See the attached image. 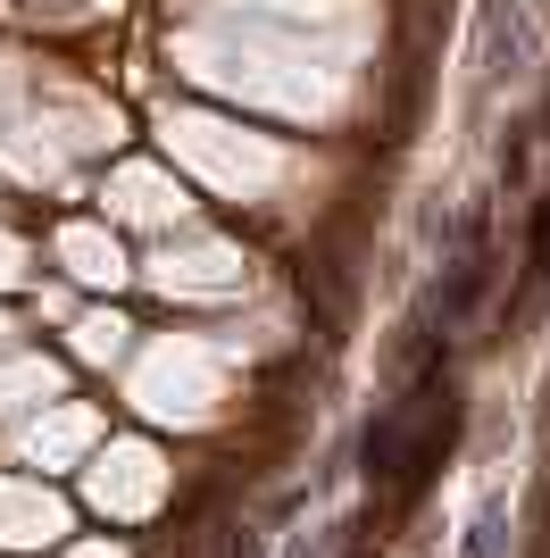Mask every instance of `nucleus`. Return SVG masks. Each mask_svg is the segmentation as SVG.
<instances>
[{
  "instance_id": "10",
  "label": "nucleus",
  "mask_w": 550,
  "mask_h": 558,
  "mask_svg": "<svg viewBox=\"0 0 550 558\" xmlns=\"http://www.w3.org/2000/svg\"><path fill=\"white\" fill-rule=\"evenodd\" d=\"M0 333H9V326H0Z\"/></svg>"
},
{
  "instance_id": "3",
  "label": "nucleus",
  "mask_w": 550,
  "mask_h": 558,
  "mask_svg": "<svg viewBox=\"0 0 550 558\" xmlns=\"http://www.w3.org/2000/svg\"><path fill=\"white\" fill-rule=\"evenodd\" d=\"M92 450H100V409H84V400H50L17 425V459L43 466V475L50 466H84Z\"/></svg>"
},
{
  "instance_id": "4",
  "label": "nucleus",
  "mask_w": 550,
  "mask_h": 558,
  "mask_svg": "<svg viewBox=\"0 0 550 558\" xmlns=\"http://www.w3.org/2000/svg\"><path fill=\"white\" fill-rule=\"evenodd\" d=\"M68 542V500L34 475H0V550H59Z\"/></svg>"
},
{
  "instance_id": "7",
  "label": "nucleus",
  "mask_w": 550,
  "mask_h": 558,
  "mask_svg": "<svg viewBox=\"0 0 550 558\" xmlns=\"http://www.w3.org/2000/svg\"><path fill=\"white\" fill-rule=\"evenodd\" d=\"M59 258H68L84 283H117V276H125V267H117V242H100V233H84V226L59 233Z\"/></svg>"
},
{
  "instance_id": "1",
  "label": "nucleus",
  "mask_w": 550,
  "mask_h": 558,
  "mask_svg": "<svg viewBox=\"0 0 550 558\" xmlns=\"http://www.w3.org/2000/svg\"><path fill=\"white\" fill-rule=\"evenodd\" d=\"M226 400V375H217V350L201 342H159L134 367V409L159 425H208Z\"/></svg>"
},
{
  "instance_id": "5",
  "label": "nucleus",
  "mask_w": 550,
  "mask_h": 558,
  "mask_svg": "<svg viewBox=\"0 0 550 558\" xmlns=\"http://www.w3.org/2000/svg\"><path fill=\"white\" fill-rule=\"evenodd\" d=\"M50 392H59V367H50V359H0V417L50 409Z\"/></svg>"
},
{
  "instance_id": "9",
  "label": "nucleus",
  "mask_w": 550,
  "mask_h": 558,
  "mask_svg": "<svg viewBox=\"0 0 550 558\" xmlns=\"http://www.w3.org/2000/svg\"><path fill=\"white\" fill-rule=\"evenodd\" d=\"M68 558H125V542H68Z\"/></svg>"
},
{
  "instance_id": "6",
  "label": "nucleus",
  "mask_w": 550,
  "mask_h": 558,
  "mask_svg": "<svg viewBox=\"0 0 550 558\" xmlns=\"http://www.w3.org/2000/svg\"><path fill=\"white\" fill-rule=\"evenodd\" d=\"M159 283H167V292H234L242 267H234L226 251H201V258H183V276H176V267H159Z\"/></svg>"
},
{
  "instance_id": "2",
  "label": "nucleus",
  "mask_w": 550,
  "mask_h": 558,
  "mask_svg": "<svg viewBox=\"0 0 550 558\" xmlns=\"http://www.w3.org/2000/svg\"><path fill=\"white\" fill-rule=\"evenodd\" d=\"M84 500L100 517H151L167 500V459L151 442H109L84 459Z\"/></svg>"
},
{
  "instance_id": "8",
  "label": "nucleus",
  "mask_w": 550,
  "mask_h": 558,
  "mask_svg": "<svg viewBox=\"0 0 550 558\" xmlns=\"http://www.w3.org/2000/svg\"><path fill=\"white\" fill-rule=\"evenodd\" d=\"M125 317H84V326H75V350H84V359H117V350H125Z\"/></svg>"
}]
</instances>
